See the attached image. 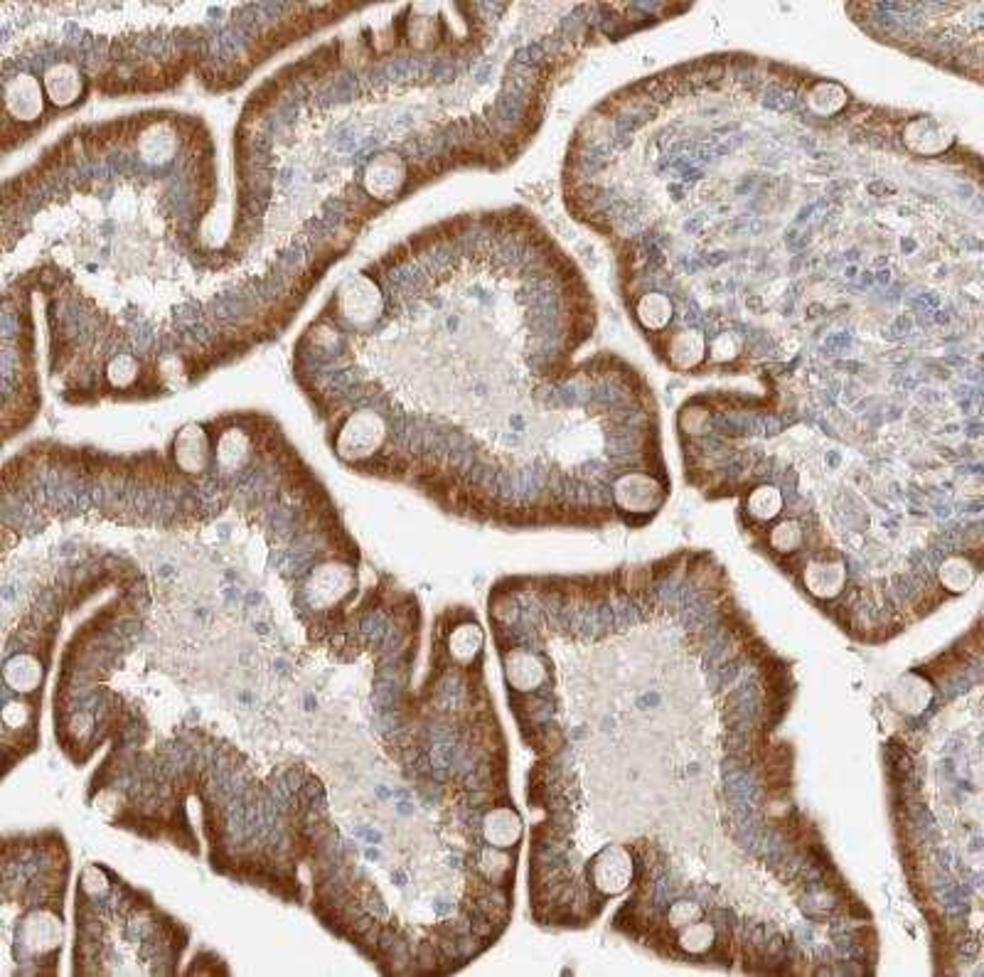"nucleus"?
<instances>
[{
  "instance_id": "obj_1",
  "label": "nucleus",
  "mask_w": 984,
  "mask_h": 977,
  "mask_svg": "<svg viewBox=\"0 0 984 977\" xmlns=\"http://www.w3.org/2000/svg\"><path fill=\"white\" fill-rule=\"evenodd\" d=\"M387 441V421L379 411H355L340 426L335 436V453L347 463H362L372 458Z\"/></svg>"
},
{
  "instance_id": "obj_2",
  "label": "nucleus",
  "mask_w": 984,
  "mask_h": 977,
  "mask_svg": "<svg viewBox=\"0 0 984 977\" xmlns=\"http://www.w3.org/2000/svg\"><path fill=\"white\" fill-rule=\"evenodd\" d=\"M335 306H338V313L347 320V323L357 325V328H365V325H372L374 320L382 316L384 296L382 291H379V286L374 284L369 276L365 274L350 276V279L338 288Z\"/></svg>"
},
{
  "instance_id": "obj_3",
  "label": "nucleus",
  "mask_w": 984,
  "mask_h": 977,
  "mask_svg": "<svg viewBox=\"0 0 984 977\" xmlns=\"http://www.w3.org/2000/svg\"><path fill=\"white\" fill-rule=\"evenodd\" d=\"M355 586V571L347 564L328 562L308 576L306 599L315 611H328V608L340 606L355 591Z\"/></svg>"
},
{
  "instance_id": "obj_4",
  "label": "nucleus",
  "mask_w": 984,
  "mask_h": 977,
  "mask_svg": "<svg viewBox=\"0 0 984 977\" xmlns=\"http://www.w3.org/2000/svg\"><path fill=\"white\" fill-rule=\"evenodd\" d=\"M406 178H409V170H406L404 158L397 153H379V156L369 158L362 170V188L377 202H392L404 190Z\"/></svg>"
},
{
  "instance_id": "obj_5",
  "label": "nucleus",
  "mask_w": 984,
  "mask_h": 977,
  "mask_svg": "<svg viewBox=\"0 0 984 977\" xmlns=\"http://www.w3.org/2000/svg\"><path fill=\"white\" fill-rule=\"evenodd\" d=\"M5 99V116L18 124H32L45 114L47 94L40 79L35 74H15L5 82L3 89Z\"/></svg>"
},
{
  "instance_id": "obj_6",
  "label": "nucleus",
  "mask_w": 984,
  "mask_h": 977,
  "mask_svg": "<svg viewBox=\"0 0 984 977\" xmlns=\"http://www.w3.org/2000/svg\"><path fill=\"white\" fill-rule=\"evenodd\" d=\"M173 463L185 475H202L212 466V439L200 424H185L173 439Z\"/></svg>"
},
{
  "instance_id": "obj_7",
  "label": "nucleus",
  "mask_w": 984,
  "mask_h": 977,
  "mask_svg": "<svg viewBox=\"0 0 984 977\" xmlns=\"http://www.w3.org/2000/svg\"><path fill=\"white\" fill-rule=\"evenodd\" d=\"M613 498L625 512H655L665 500V490L650 475L633 473L615 480Z\"/></svg>"
},
{
  "instance_id": "obj_8",
  "label": "nucleus",
  "mask_w": 984,
  "mask_h": 977,
  "mask_svg": "<svg viewBox=\"0 0 984 977\" xmlns=\"http://www.w3.org/2000/svg\"><path fill=\"white\" fill-rule=\"evenodd\" d=\"M591 879L601 894H620L633 879V859L623 847H606L591 864Z\"/></svg>"
},
{
  "instance_id": "obj_9",
  "label": "nucleus",
  "mask_w": 984,
  "mask_h": 977,
  "mask_svg": "<svg viewBox=\"0 0 984 977\" xmlns=\"http://www.w3.org/2000/svg\"><path fill=\"white\" fill-rule=\"evenodd\" d=\"M42 87H45L47 101L60 109H69L77 101L84 99L87 92V77L82 69L72 62H55L42 77Z\"/></svg>"
},
{
  "instance_id": "obj_10",
  "label": "nucleus",
  "mask_w": 984,
  "mask_h": 977,
  "mask_svg": "<svg viewBox=\"0 0 984 977\" xmlns=\"http://www.w3.org/2000/svg\"><path fill=\"white\" fill-rule=\"evenodd\" d=\"M802 581L807 591L820 601H832L847 586V564L842 559H815L802 567Z\"/></svg>"
},
{
  "instance_id": "obj_11",
  "label": "nucleus",
  "mask_w": 984,
  "mask_h": 977,
  "mask_svg": "<svg viewBox=\"0 0 984 977\" xmlns=\"http://www.w3.org/2000/svg\"><path fill=\"white\" fill-rule=\"evenodd\" d=\"M62 938V921L50 911H35L23 921V933H20V943L30 950V953H50L57 948Z\"/></svg>"
},
{
  "instance_id": "obj_12",
  "label": "nucleus",
  "mask_w": 984,
  "mask_h": 977,
  "mask_svg": "<svg viewBox=\"0 0 984 977\" xmlns=\"http://www.w3.org/2000/svg\"><path fill=\"white\" fill-rule=\"evenodd\" d=\"M505 675L517 692H532L547 680V667L534 653L517 648L505 653Z\"/></svg>"
},
{
  "instance_id": "obj_13",
  "label": "nucleus",
  "mask_w": 984,
  "mask_h": 977,
  "mask_svg": "<svg viewBox=\"0 0 984 977\" xmlns=\"http://www.w3.org/2000/svg\"><path fill=\"white\" fill-rule=\"evenodd\" d=\"M483 837L490 842V847H497V850L517 845L522 837L520 815L512 808H507V805L492 808L483 820Z\"/></svg>"
},
{
  "instance_id": "obj_14",
  "label": "nucleus",
  "mask_w": 984,
  "mask_h": 977,
  "mask_svg": "<svg viewBox=\"0 0 984 977\" xmlns=\"http://www.w3.org/2000/svg\"><path fill=\"white\" fill-rule=\"evenodd\" d=\"M707 340L699 330H679L670 340V365L679 372L694 370L704 360Z\"/></svg>"
},
{
  "instance_id": "obj_15",
  "label": "nucleus",
  "mask_w": 984,
  "mask_h": 977,
  "mask_svg": "<svg viewBox=\"0 0 984 977\" xmlns=\"http://www.w3.org/2000/svg\"><path fill=\"white\" fill-rule=\"evenodd\" d=\"M930 697H933V687L925 677L918 675V672H911V675L903 677L896 687H893V704L896 709L906 714H921L925 707L930 704Z\"/></svg>"
},
{
  "instance_id": "obj_16",
  "label": "nucleus",
  "mask_w": 984,
  "mask_h": 977,
  "mask_svg": "<svg viewBox=\"0 0 984 977\" xmlns=\"http://www.w3.org/2000/svg\"><path fill=\"white\" fill-rule=\"evenodd\" d=\"M5 682L20 694L35 692L42 685V662L28 653L13 655L5 662Z\"/></svg>"
},
{
  "instance_id": "obj_17",
  "label": "nucleus",
  "mask_w": 984,
  "mask_h": 977,
  "mask_svg": "<svg viewBox=\"0 0 984 977\" xmlns=\"http://www.w3.org/2000/svg\"><path fill=\"white\" fill-rule=\"evenodd\" d=\"M483 648V631L475 623H458L448 635V655L453 662L468 667Z\"/></svg>"
},
{
  "instance_id": "obj_18",
  "label": "nucleus",
  "mask_w": 984,
  "mask_h": 977,
  "mask_svg": "<svg viewBox=\"0 0 984 977\" xmlns=\"http://www.w3.org/2000/svg\"><path fill=\"white\" fill-rule=\"evenodd\" d=\"M635 318L645 330H665L672 320V301L665 293H645L635 306Z\"/></svg>"
},
{
  "instance_id": "obj_19",
  "label": "nucleus",
  "mask_w": 984,
  "mask_h": 977,
  "mask_svg": "<svg viewBox=\"0 0 984 977\" xmlns=\"http://www.w3.org/2000/svg\"><path fill=\"white\" fill-rule=\"evenodd\" d=\"M940 586L950 594H962L977 579V567L967 557H948L938 571Z\"/></svg>"
},
{
  "instance_id": "obj_20",
  "label": "nucleus",
  "mask_w": 984,
  "mask_h": 977,
  "mask_svg": "<svg viewBox=\"0 0 984 977\" xmlns=\"http://www.w3.org/2000/svg\"><path fill=\"white\" fill-rule=\"evenodd\" d=\"M748 515L758 522H770L780 515L783 510V495L775 485H758L748 495Z\"/></svg>"
},
{
  "instance_id": "obj_21",
  "label": "nucleus",
  "mask_w": 984,
  "mask_h": 977,
  "mask_svg": "<svg viewBox=\"0 0 984 977\" xmlns=\"http://www.w3.org/2000/svg\"><path fill=\"white\" fill-rule=\"evenodd\" d=\"M716 943V928L711 923L694 921L684 926L677 936V948L689 955H704L714 948Z\"/></svg>"
},
{
  "instance_id": "obj_22",
  "label": "nucleus",
  "mask_w": 984,
  "mask_h": 977,
  "mask_svg": "<svg viewBox=\"0 0 984 977\" xmlns=\"http://www.w3.org/2000/svg\"><path fill=\"white\" fill-rule=\"evenodd\" d=\"M141 377V362L133 355H116L114 360L106 365V382L114 389H131Z\"/></svg>"
},
{
  "instance_id": "obj_23",
  "label": "nucleus",
  "mask_w": 984,
  "mask_h": 977,
  "mask_svg": "<svg viewBox=\"0 0 984 977\" xmlns=\"http://www.w3.org/2000/svg\"><path fill=\"white\" fill-rule=\"evenodd\" d=\"M844 104H847V92L842 87H837V84L820 82L810 92V109L820 116L837 114Z\"/></svg>"
},
{
  "instance_id": "obj_24",
  "label": "nucleus",
  "mask_w": 984,
  "mask_h": 977,
  "mask_svg": "<svg viewBox=\"0 0 984 977\" xmlns=\"http://www.w3.org/2000/svg\"><path fill=\"white\" fill-rule=\"evenodd\" d=\"M480 872L485 874V879L492 884H497L500 886L502 882H505L507 877H510V872H512V862H510V857L507 854H502L497 847H488V850H483V854H480Z\"/></svg>"
},
{
  "instance_id": "obj_25",
  "label": "nucleus",
  "mask_w": 984,
  "mask_h": 977,
  "mask_svg": "<svg viewBox=\"0 0 984 977\" xmlns=\"http://www.w3.org/2000/svg\"><path fill=\"white\" fill-rule=\"evenodd\" d=\"M802 544V527L795 520H785L770 530V547L778 554H795Z\"/></svg>"
},
{
  "instance_id": "obj_26",
  "label": "nucleus",
  "mask_w": 984,
  "mask_h": 977,
  "mask_svg": "<svg viewBox=\"0 0 984 977\" xmlns=\"http://www.w3.org/2000/svg\"><path fill=\"white\" fill-rule=\"evenodd\" d=\"M173 148H175L173 136H170L168 131H160V128H151V131L143 133V138H141L143 158H148V160H165V158H170Z\"/></svg>"
},
{
  "instance_id": "obj_27",
  "label": "nucleus",
  "mask_w": 984,
  "mask_h": 977,
  "mask_svg": "<svg viewBox=\"0 0 984 977\" xmlns=\"http://www.w3.org/2000/svg\"><path fill=\"white\" fill-rule=\"evenodd\" d=\"M699 918H702V906L689 904V901H677L670 909V914H667V926L675 928V931H682L684 926L699 921Z\"/></svg>"
},
{
  "instance_id": "obj_28",
  "label": "nucleus",
  "mask_w": 984,
  "mask_h": 977,
  "mask_svg": "<svg viewBox=\"0 0 984 977\" xmlns=\"http://www.w3.org/2000/svg\"><path fill=\"white\" fill-rule=\"evenodd\" d=\"M3 722L10 731H20L25 729L32 722V709L30 704L23 702H8L3 709Z\"/></svg>"
}]
</instances>
